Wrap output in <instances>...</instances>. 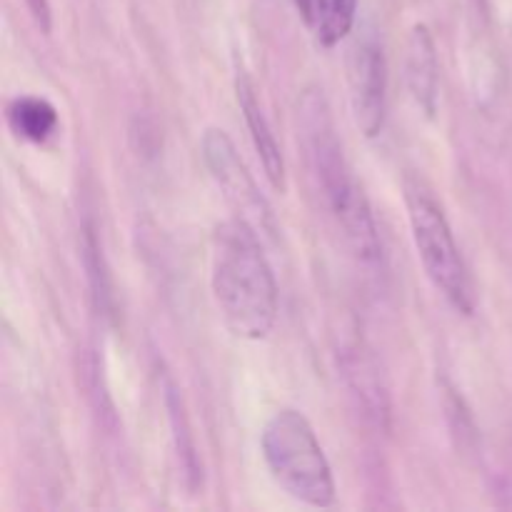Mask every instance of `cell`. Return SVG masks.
<instances>
[{
	"mask_svg": "<svg viewBox=\"0 0 512 512\" xmlns=\"http://www.w3.org/2000/svg\"><path fill=\"white\" fill-rule=\"evenodd\" d=\"M298 143L308 158L330 215L343 230L345 245L363 265L383 260L378 225L363 185L355 178L323 90L308 88L298 100Z\"/></svg>",
	"mask_w": 512,
	"mask_h": 512,
	"instance_id": "1",
	"label": "cell"
},
{
	"mask_svg": "<svg viewBox=\"0 0 512 512\" xmlns=\"http://www.w3.org/2000/svg\"><path fill=\"white\" fill-rule=\"evenodd\" d=\"M210 263L215 303L230 333L243 340L268 338L278 320V283L258 230L238 215L220 223Z\"/></svg>",
	"mask_w": 512,
	"mask_h": 512,
	"instance_id": "2",
	"label": "cell"
},
{
	"mask_svg": "<svg viewBox=\"0 0 512 512\" xmlns=\"http://www.w3.org/2000/svg\"><path fill=\"white\" fill-rule=\"evenodd\" d=\"M260 450L270 478L290 498L310 508H330L335 503L333 468L313 425L300 410L280 408L260 433Z\"/></svg>",
	"mask_w": 512,
	"mask_h": 512,
	"instance_id": "3",
	"label": "cell"
},
{
	"mask_svg": "<svg viewBox=\"0 0 512 512\" xmlns=\"http://www.w3.org/2000/svg\"><path fill=\"white\" fill-rule=\"evenodd\" d=\"M405 205H408L413 243L418 248L425 275L458 313L470 315L475 308L473 285H470L468 268H465L463 255L455 243L443 205L420 180L405 183Z\"/></svg>",
	"mask_w": 512,
	"mask_h": 512,
	"instance_id": "4",
	"label": "cell"
},
{
	"mask_svg": "<svg viewBox=\"0 0 512 512\" xmlns=\"http://www.w3.org/2000/svg\"><path fill=\"white\" fill-rule=\"evenodd\" d=\"M200 150H203V160L205 168L210 170V178L223 190L225 200L238 213V218L248 220L260 235L275 238L278 223H275L273 208L265 200V195L260 193L258 183L250 175L245 160L240 158L230 135L223 128H208L203 133V140H200Z\"/></svg>",
	"mask_w": 512,
	"mask_h": 512,
	"instance_id": "5",
	"label": "cell"
},
{
	"mask_svg": "<svg viewBox=\"0 0 512 512\" xmlns=\"http://www.w3.org/2000/svg\"><path fill=\"white\" fill-rule=\"evenodd\" d=\"M348 70L355 123L365 138H378L388 110V60L383 43L373 33H365L353 45Z\"/></svg>",
	"mask_w": 512,
	"mask_h": 512,
	"instance_id": "6",
	"label": "cell"
},
{
	"mask_svg": "<svg viewBox=\"0 0 512 512\" xmlns=\"http://www.w3.org/2000/svg\"><path fill=\"white\" fill-rule=\"evenodd\" d=\"M235 98H238L240 113H243L245 125H248L255 153H258L260 163H263L265 178L270 180V185H273L278 193H285V190H288V170H285L283 150H280L278 140H275L273 128H270L268 115H265L263 103H260L258 88H255L253 78H250L240 65L238 70H235Z\"/></svg>",
	"mask_w": 512,
	"mask_h": 512,
	"instance_id": "7",
	"label": "cell"
},
{
	"mask_svg": "<svg viewBox=\"0 0 512 512\" xmlns=\"http://www.w3.org/2000/svg\"><path fill=\"white\" fill-rule=\"evenodd\" d=\"M405 78L413 93L415 103L425 110V115H435L438 110V50L430 35L428 25L418 23L408 40V58H405Z\"/></svg>",
	"mask_w": 512,
	"mask_h": 512,
	"instance_id": "8",
	"label": "cell"
},
{
	"mask_svg": "<svg viewBox=\"0 0 512 512\" xmlns=\"http://www.w3.org/2000/svg\"><path fill=\"white\" fill-rule=\"evenodd\" d=\"M305 28L320 48H335L350 35L358 15V0H295Z\"/></svg>",
	"mask_w": 512,
	"mask_h": 512,
	"instance_id": "9",
	"label": "cell"
},
{
	"mask_svg": "<svg viewBox=\"0 0 512 512\" xmlns=\"http://www.w3.org/2000/svg\"><path fill=\"white\" fill-rule=\"evenodd\" d=\"M8 123L18 138L28 143H45L58 128V110L50 100L38 95H20L10 100Z\"/></svg>",
	"mask_w": 512,
	"mask_h": 512,
	"instance_id": "10",
	"label": "cell"
},
{
	"mask_svg": "<svg viewBox=\"0 0 512 512\" xmlns=\"http://www.w3.org/2000/svg\"><path fill=\"white\" fill-rule=\"evenodd\" d=\"M30 15H33L35 25L40 28V33L48 35L50 28H53V15H50V3L48 0H25Z\"/></svg>",
	"mask_w": 512,
	"mask_h": 512,
	"instance_id": "11",
	"label": "cell"
}]
</instances>
